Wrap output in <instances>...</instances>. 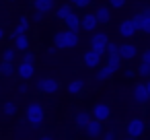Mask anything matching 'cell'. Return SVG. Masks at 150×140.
<instances>
[{"instance_id":"cell-1","label":"cell","mask_w":150,"mask_h":140,"mask_svg":"<svg viewBox=\"0 0 150 140\" xmlns=\"http://www.w3.org/2000/svg\"><path fill=\"white\" fill-rule=\"evenodd\" d=\"M78 31H70V29H64V31H58L54 35V45L58 50H70V48H76L78 45Z\"/></svg>"},{"instance_id":"cell-2","label":"cell","mask_w":150,"mask_h":140,"mask_svg":"<svg viewBox=\"0 0 150 140\" xmlns=\"http://www.w3.org/2000/svg\"><path fill=\"white\" fill-rule=\"evenodd\" d=\"M43 119H45V111H43V105L33 101L27 105V122L31 124V128H41L43 126Z\"/></svg>"},{"instance_id":"cell-3","label":"cell","mask_w":150,"mask_h":140,"mask_svg":"<svg viewBox=\"0 0 150 140\" xmlns=\"http://www.w3.org/2000/svg\"><path fill=\"white\" fill-rule=\"evenodd\" d=\"M37 91H41L45 95H54L60 91V82L52 76H41V78H37Z\"/></svg>"},{"instance_id":"cell-4","label":"cell","mask_w":150,"mask_h":140,"mask_svg":"<svg viewBox=\"0 0 150 140\" xmlns=\"http://www.w3.org/2000/svg\"><path fill=\"white\" fill-rule=\"evenodd\" d=\"M132 23H134L136 31H142V33L150 35V13H144V11H140L136 17H132Z\"/></svg>"},{"instance_id":"cell-5","label":"cell","mask_w":150,"mask_h":140,"mask_svg":"<svg viewBox=\"0 0 150 140\" xmlns=\"http://www.w3.org/2000/svg\"><path fill=\"white\" fill-rule=\"evenodd\" d=\"M144 130H146V126H144V119H142V117H132V119L127 122V126H125V132H127V136H132V138L144 136Z\"/></svg>"},{"instance_id":"cell-6","label":"cell","mask_w":150,"mask_h":140,"mask_svg":"<svg viewBox=\"0 0 150 140\" xmlns=\"http://www.w3.org/2000/svg\"><path fill=\"white\" fill-rule=\"evenodd\" d=\"M107 43H109V37H107V33H103V31H99V33H95L93 37H91V50H95L97 54H105V50H107Z\"/></svg>"},{"instance_id":"cell-7","label":"cell","mask_w":150,"mask_h":140,"mask_svg":"<svg viewBox=\"0 0 150 140\" xmlns=\"http://www.w3.org/2000/svg\"><path fill=\"white\" fill-rule=\"evenodd\" d=\"M15 74L21 78V80H29V78H33V74H35V66H33V62H21L19 66H15Z\"/></svg>"},{"instance_id":"cell-8","label":"cell","mask_w":150,"mask_h":140,"mask_svg":"<svg viewBox=\"0 0 150 140\" xmlns=\"http://www.w3.org/2000/svg\"><path fill=\"white\" fill-rule=\"evenodd\" d=\"M91 117H95V119H99V122H107V119L111 117V107H109L107 103L99 101V103H95V107H93V113H91Z\"/></svg>"},{"instance_id":"cell-9","label":"cell","mask_w":150,"mask_h":140,"mask_svg":"<svg viewBox=\"0 0 150 140\" xmlns=\"http://www.w3.org/2000/svg\"><path fill=\"white\" fill-rule=\"evenodd\" d=\"M132 95H134V101L136 103H148L150 101V97H148V91H146V85L144 82H136L134 85V91H132Z\"/></svg>"},{"instance_id":"cell-10","label":"cell","mask_w":150,"mask_h":140,"mask_svg":"<svg viewBox=\"0 0 150 140\" xmlns=\"http://www.w3.org/2000/svg\"><path fill=\"white\" fill-rule=\"evenodd\" d=\"M117 54L121 60H134L138 54V48L134 43H121V45H117Z\"/></svg>"},{"instance_id":"cell-11","label":"cell","mask_w":150,"mask_h":140,"mask_svg":"<svg viewBox=\"0 0 150 140\" xmlns=\"http://www.w3.org/2000/svg\"><path fill=\"white\" fill-rule=\"evenodd\" d=\"M84 132L88 134V138H99V136L103 134V122H99V119L91 117V119H88V124H86V128H84Z\"/></svg>"},{"instance_id":"cell-12","label":"cell","mask_w":150,"mask_h":140,"mask_svg":"<svg viewBox=\"0 0 150 140\" xmlns=\"http://www.w3.org/2000/svg\"><path fill=\"white\" fill-rule=\"evenodd\" d=\"M99 27V21L95 17V13H86L84 17H80V29L84 31H95Z\"/></svg>"},{"instance_id":"cell-13","label":"cell","mask_w":150,"mask_h":140,"mask_svg":"<svg viewBox=\"0 0 150 140\" xmlns=\"http://www.w3.org/2000/svg\"><path fill=\"white\" fill-rule=\"evenodd\" d=\"M82 62H84L86 68H97V66L101 64V54H97L95 50H88V52H84Z\"/></svg>"},{"instance_id":"cell-14","label":"cell","mask_w":150,"mask_h":140,"mask_svg":"<svg viewBox=\"0 0 150 140\" xmlns=\"http://www.w3.org/2000/svg\"><path fill=\"white\" fill-rule=\"evenodd\" d=\"M95 17H97V21H99V25L103 23H109L111 21V9L107 6V4H99L97 6V11H95Z\"/></svg>"},{"instance_id":"cell-15","label":"cell","mask_w":150,"mask_h":140,"mask_svg":"<svg viewBox=\"0 0 150 140\" xmlns=\"http://www.w3.org/2000/svg\"><path fill=\"white\" fill-rule=\"evenodd\" d=\"M54 6H56V0H33V9L39 11V13H43V15L52 13Z\"/></svg>"},{"instance_id":"cell-16","label":"cell","mask_w":150,"mask_h":140,"mask_svg":"<svg viewBox=\"0 0 150 140\" xmlns=\"http://www.w3.org/2000/svg\"><path fill=\"white\" fill-rule=\"evenodd\" d=\"M119 35H121V37H125V39H129V37H134V35H136V27H134L132 19H125V21L119 25Z\"/></svg>"},{"instance_id":"cell-17","label":"cell","mask_w":150,"mask_h":140,"mask_svg":"<svg viewBox=\"0 0 150 140\" xmlns=\"http://www.w3.org/2000/svg\"><path fill=\"white\" fill-rule=\"evenodd\" d=\"M64 25H66V29H70V31H80V17L72 11V13L64 19Z\"/></svg>"},{"instance_id":"cell-18","label":"cell","mask_w":150,"mask_h":140,"mask_svg":"<svg viewBox=\"0 0 150 140\" xmlns=\"http://www.w3.org/2000/svg\"><path fill=\"white\" fill-rule=\"evenodd\" d=\"M13 41H15V50L17 52H25V50H29V37H27V33H21V35H15L13 37Z\"/></svg>"},{"instance_id":"cell-19","label":"cell","mask_w":150,"mask_h":140,"mask_svg":"<svg viewBox=\"0 0 150 140\" xmlns=\"http://www.w3.org/2000/svg\"><path fill=\"white\" fill-rule=\"evenodd\" d=\"M84 80L82 78H74V80H70L68 85H66V91L70 93V95H80L82 93V89H84Z\"/></svg>"},{"instance_id":"cell-20","label":"cell","mask_w":150,"mask_h":140,"mask_svg":"<svg viewBox=\"0 0 150 140\" xmlns=\"http://www.w3.org/2000/svg\"><path fill=\"white\" fill-rule=\"evenodd\" d=\"M88 119H91V113H86V111H78V113L74 115V124H76L78 130H84L86 124H88Z\"/></svg>"},{"instance_id":"cell-21","label":"cell","mask_w":150,"mask_h":140,"mask_svg":"<svg viewBox=\"0 0 150 140\" xmlns=\"http://www.w3.org/2000/svg\"><path fill=\"white\" fill-rule=\"evenodd\" d=\"M27 31H29V21H27V17H21V19H19V23L15 25V31H13V35H11V37L21 35V33H27Z\"/></svg>"},{"instance_id":"cell-22","label":"cell","mask_w":150,"mask_h":140,"mask_svg":"<svg viewBox=\"0 0 150 140\" xmlns=\"http://www.w3.org/2000/svg\"><path fill=\"white\" fill-rule=\"evenodd\" d=\"M15 74V62H4L0 64V76H4V78H11Z\"/></svg>"},{"instance_id":"cell-23","label":"cell","mask_w":150,"mask_h":140,"mask_svg":"<svg viewBox=\"0 0 150 140\" xmlns=\"http://www.w3.org/2000/svg\"><path fill=\"white\" fill-rule=\"evenodd\" d=\"M97 68H99V66H97ZM111 74H113V72H111V68L105 64L103 68H99V70H97V74H95V80H97V82H103V80H107Z\"/></svg>"},{"instance_id":"cell-24","label":"cell","mask_w":150,"mask_h":140,"mask_svg":"<svg viewBox=\"0 0 150 140\" xmlns=\"http://www.w3.org/2000/svg\"><path fill=\"white\" fill-rule=\"evenodd\" d=\"M70 13H72V6H70V4H62V6H60V9L56 11V17H58V19H60V21L64 23V19H66V17H68Z\"/></svg>"},{"instance_id":"cell-25","label":"cell","mask_w":150,"mask_h":140,"mask_svg":"<svg viewBox=\"0 0 150 140\" xmlns=\"http://www.w3.org/2000/svg\"><path fill=\"white\" fill-rule=\"evenodd\" d=\"M2 113H4L6 117L15 115V113H17V103H15V101H6V103L2 105Z\"/></svg>"},{"instance_id":"cell-26","label":"cell","mask_w":150,"mask_h":140,"mask_svg":"<svg viewBox=\"0 0 150 140\" xmlns=\"http://www.w3.org/2000/svg\"><path fill=\"white\" fill-rule=\"evenodd\" d=\"M15 58H17V50L15 48H6L2 52V60L4 62H15Z\"/></svg>"},{"instance_id":"cell-27","label":"cell","mask_w":150,"mask_h":140,"mask_svg":"<svg viewBox=\"0 0 150 140\" xmlns=\"http://www.w3.org/2000/svg\"><path fill=\"white\" fill-rule=\"evenodd\" d=\"M138 74H140V76H144V78H150V64L142 62V64H140V68H138Z\"/></svg>"},{"instance_id":"cell-28","label":"cell","mask_w":150,"mask_h":140,"mask_svg":"<svg viewBox=\"0 0 150 140\" xmlns=\"http://www.w3.org/2000/svg\"><path fill=\"white\" fill-rule=\"evenodd\" d=\"M101 136H103V140H117V136H115V132H113V130H109V132H103Z\"/></svg>"},{"instance_id":"cell-29","label":"cell","mask_w":150,"mask_h":140,"mask_svg":"<svg viewBox=\"0 0 150 140\" xmlns=\"http://www.w3.org/2000/svg\"><path fill=\"white\" fill-rule=\"evenodd\" d=\"M23 60H25V62H35V54H33V52H29V50H25Z\"/></svg>"},{"instance_id":"cell-30","label":"cell","mask_w":150,"mask_h":140,"mask_svg":"<svg viewBox=\"0 0 150 140\" xmlns=\"http://www.w3.org/2000/svg\"><path fill=\"white\" fill-rule=\"evenodd\" d=\"M109 4H111L113 9H121V6L125 4V0H109Z\"/></svg>"},{"instance_id":"cell-31","label":"cell","mask_w":150,"mask_h":140,"mask_svg":"<svg viewBox=\"0 0 150 140\" xmlns=\"http://www.w3.org/2000/svg\"><path fill=\"white\" fill-rule=\"evenodd\" d=\"M43 17H45V15H43V13H39V11H35V15H33V21H35V23H37V25H39V23H41V21H43Z\"/></svg>"},{"instance_id":"cell-32","label":"cell","mask_w":150,"mask_h":140,"mask_svg":"<svg viewBox=\"0 0 150 140\" xmlns=\"http://www.w3.org/2000/svg\"><path fill=\"white\" fill-rule=\"evenodd\" d=\"M142 62H146V64H150V48L142 54Z\"/></svg>"},{"instance_id":"cell-33","label":"cell","mask_w":150,"mask_h":140,"mask_svg":"<svg viewBox=\"0 0 150 140\" xmlns=\"http://www.w3.org/2000/svg\"><path fill=\"white\" fill-rule=\"evenodd\" d=\"M91 4H93V0H80V2H78L80 9H86V6H91Z\"/></svg>"},{"instance_id":"cell-34","label":"cell","mask_w":150,"mask_h":140,"mask_svg":"<svg viewBox=\"0 0 150 140\" xmlns=\"http://www.w3.org/2000/svg\"><path fill=\"white\" fill-rule=\"evenodd\" d=\"M17 93H19V95H25V93H27V85H19V87H17Z\"/></svg>"},{"instance_id":"cell-35","label":"cell","mask_w":150,"mask_h":140,"mask_svg":"<svg viewBox=\"0 0 150 140\" xmlns=\"http://www.w3.org/2000/svg\"><path fill=\"white\" fill-rule=\"evenodd\" d=\"M123 76H125V78H132V76H134V70H132V68L123 70Z\"/></svg>"},{"instance_id":"cell-36","label":"cell","mask_w":150,"mask_h":140,"mask_svg":"<svg viewBox=\"0 0 150 140\" xmlns=\"http://www.w3.org/2000/svg\"><path fill=\"white\" fill-rule=\"evenodd\" d=\"M146 85V91H148V97H150V78H148V82H144Z\"/></svg>"},{"instance_id":"cell-37","label":"cell","mask_w":150,"mask_h":140,"mask_svg":"<svg viewBox=\"0 0 150 140\" xmlns=\"http://www.w3.org/2000/svg\"><path fill=\"white\" fill-rule=\"evenodd\" d=\"M39 140H54V138H52V136H41Z\"/></svg>"},{"instance_id":"cell-38","label":"cell","mask_w":150,"mask_h":140,"mask_svg":"<svg viewBox=\"0 0 150 140\" xmlns=\"http://www.w3.org/2000/svg\"><path fill=\"white\" fill-rule=\"evenodd\" d=\"M78 2L80 0H70V4H74V6H78Z\"/></svg>"},{"instance_id":"cell-39","label":"cell","mask_w":150,"mask_h":140,"mask_svg":"<svg viewBox=\"0 0 150 140\" xmlns=\"http://www.w3.org/2000/svg\"><path fill=\"white\" fill-rule=\"evenodd\" d=\"M2 39H4V31H2V29H0V41H2Z\"/></svg>"},{"instance_id":"cell-40","label":"cell","mask_w":150,"mask_h":140,"mask_svg":"<svg viewBox=\"0 0 150 140\" xmlns=\"http://www.w3.org/2000/svg\"><path fill=\"white\" fill-rule=\"evenodd\" d=\"M121 140H138V138H132V136H127V138H121Z\"/></svg>"},{"instance_id":"cell-41","label":"cell","mask_w":150,"mask_h":140,"mask_svg":"<svg viewBox=\"0 0 150 140\" xmlns=\"http://www.w3.org/2000/svg\"><path fill=\"white\" fill-rule=\"evenodd\" d=\"M8 2H15V0H8Z\"/></svg>"}]
</instances>
